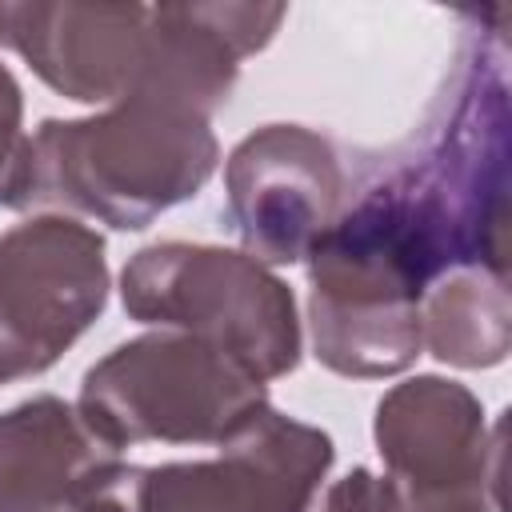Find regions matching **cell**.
<instances>
[{"label": "cell", "mask_w": 512, "mask_h": 512, "mask_svg": "<svg viewBox=\"0 0 512 512\" xmlns=\"http://www.w3.org/2000/svg\"><path fill=\"white\" fill-rule=\"evenodd\" d=\"M456 268L508 276V40L484 12L420 136L308 252L316 360L360 380L404 372L424 348L420 300Z\"/></svg>", "instance_id": "1"}, {"label": "cell", "mask_w": 512, "mask_h": 512, "mask_svg": "<svg viewBox=\"0 0 512 512\" xmlns=\"http://www.w3.org/2000/svg\"><path fill=\"white\" fill-rule=\"evenodd\" d=\"M284 4H4L0 44L68 100H168L212 116Z\"/></svg>", "instance_id": "2"}, {"label": "cell", "mask_w": 512, "mask_h": 512, "mask_svg": "<svg viewBox=\"0 0 512 512\" xmlns=\"http://www.w3.org/2000/svg\"><path fill=\"white\" fill-rule=\"evenodd\" d=\"M32 152L36 200L120 232H140L160 212L192 200L220 160L208 116L148 96L84 120H44Z\"/></svg>", "instance_id": "3"}, {"label": "cell", "mask_w": 512, "mask_h": 512, "mask_svg": "<svg viewBox=\"0 0 512 512\" xmlns=\"http://www.w3.org/2000/svg\"><path fill=\"white\" fill-rule=\"evenodd\" d=\"M260 408L264 384L188 332H152L112 348L80 380L76 412L112 452L132 444H224Z\"/></svg>", "instance_id": "4"}, {"label": "cell", "mask_w": 512, "mask_h": 512, "mask_svg": "<svg viewBox=\"0 0 512 512\" xmlns=\"http://www.w3.org/2000/svg\"><path fill=\"white\" fill-rule=\"evenodd\" d=\"M120 304L140 324L208 340L260 384L300 364L292 288L248 252L180 240L140 248L120 272Z\"/></svg>", "instance_id": "5"}, {"label": "cell", "mask_w": 512, "mask_h": 512, "mask_svg": "<svg viewBox=\"0 0 512 512\" xmlns=\"http://www.w3.org/2000/svg\"><path fill=\"white\" fill-rule=\"evenodd\" d=\"M332 456L328 432L268 404L212 460H120L80 512H308Z\"/></svg>", "instance_id": "6"}, {"label": "cell", "mask_w": 512, "mask_h": 512, "mask_svg": "<svg viewBox=\"0 0 512 512\" xmlns=\"http://www.w3.org/2000/svg\"><path fill=\"white\" fill-rule=\"evenodd\" d=\"M500 436L480 400L440 376L396 384L376 404V452L388 468L392 512H496Z\"/></svg>", "instance_id": "7"}, {"label": "cell", "mask_w": 512, "mask_h": 512, "mask_svg": "<svg viewBox=\"0 0 512 512\" xmlns=\"http://www.w3.org/2000/svg\"><path fill=\"white\" fill-rule=\"evenodd\" d=\"M224 216L260 264L308 260L336 220L344 172L336 148L304 124H264L224 164Z\"/></svg>", "instance_id": "8"}, {"label": "cell", "mask_w": 512, "mask_h": 512, "mask_svg": "<svg viewBox=\"0 0 512 512\" xmlns=\"http://www.w3.org/2000/svg\"><path fill=\"white\" fill-rule=\"evenodd\" d=\"M104 236L72 216H36L0 236V328L36 372L52 368L104 312Z\"/></svg>", "instance_id": "9"}, {"label": "cell", "mask_w": 512, "mask_h": 512, "mask_svg": "<svg viewBox=\"0 0 512 512\" xmlns=\"http://www.w3.org/2000/svg\"><path fill=\"white\" fill-rule=\"evenodd\" d=\"M120 464L60 396H32L0 416V512H80Z\"/></svg>", "instance_id": "10"}, {"label": "cell", "mask_w": 512, "mask_h": 512, "mask_svg": "<svg viewBox=\"0 0 512 512\" xmlns=\"http://www.w3.org/2000/svg\"><path fill=\"white\" fill-rule=\"evenodd\" d=\"M424 348L456 368H492L508 356V276L484 268H456L440 276L420 300Z\"/></svg>", "instance_id": "11"}, {"label": "cell", "mask_w": 512, "mask_h": 512, "mask_svg": "<svg viewBox=\"0 0 512 512\" xmlns=\"http://www.w3.org/2000/svg\"><path fill=\"white\" fill-rule=\"evenodd\" d=\"M24 100L16 76L0 64V208L36 204V152L24 136Z\"/></svg>", "instance_id": "12"}, {"label": "cell", "mask_w": 512, "mask_h": 512, "mask_svg": "<svg viewBox=\"0 0 512 512\" xmlns=\"http://www.w3.org/2000/svg\"><path fill=\"white\" fill-rule=\"evenodd\" d=\"M324 512H392V492L384 476H372L368 468H352L344 480L328 488Z\"/></svg>", "instance_id": "13"}]
</instances>
